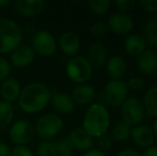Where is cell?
I'll return each mask as SVG.
<instances>
[{
    "mask_svg": "<svg viewBox=\"0 0 157 156\" xmlns=\"http://www.w3.org/2000/svg\"><path fill=\"white\" fill-rule=\"evenodd\" d=\"M117 156H141V154L132 149H125V150L120 151Z\"/></svg>",
    "mask_w": 157,
    "mask_h": 156,
    "instance_id": "cell-37",
    "label": "cell"
},
{
    "mask_svg": "<svg viewBox=\"0 0 157 156\" xmlns=\"http://www.w3.org/2000/svg\"><path fill=\"white\" fill-rule=\"evenodd\" d=\"M34 133V126L29 121L21 120L11 126L9 136L11 141L16 146H25L33 139Z\"/></svg>",
    "mask_w": 157,
    "mask_h": 156,
    "instance_id": "cell-9",
    "label": "cell"
},
{
    "mask_svg": "<svg viewBox=\"0 0 157 156\" xmlns=\"http://www.w3.org/2000/svg\"><path fill=\"white\" fill-rule=\"evenodd\" d=\"M87 60L91 64L92 69H101L108 60L107 48L103 43H93L88 49Z\"/></svg>",
    "mask_w": 157,
    "mask_h": 156,
    "instance_id": "cell-15",
    "label": "cell"
},
{
    "mask_svg": "<svg viewBox=\"0 0 157 156\" xmlns=\"http://www.w3.org/2000/svg\"><path fill=\"white\" fill-rule=\"evenodd\" d=\"M143 39L145 43L157 47V16L150 18L143 28Z\"/></svg>",
    "mask_w": 157,
    "mask_h": 156,
    "instance_id": "cell-24",
    "label": "cell"
},
{
    "mask_svg": "<svg viewBox=\"0 0 157 156\" xmlns=\"http://www.w3.org/2000/svg\"><path fill=\"white\" fill-rule=\"evenodd\" d=\"M141 156H157V146H150L145 149Z\"/></svg>",
    "mask_w": 157,
    "mask_h": 156,
    "instance_id": "cell-39",
    "label": "cell"
},
{
    "mask_svg": "<svg viewBox=\"0 0 157 156\" xmlns=\"http://www.w3.org/2000/svg\"><path fill=\"white\" fill-rule=\"evenodd\" d=\"M32 49L42 57H52L57 50V42L52 33L40 30L32 38Z\"/></svg>",
    "mask_w": 157,
    "mask_h": 156,
    "instance_id": "cell-8",
    "label": "cell"
},
{
    "mask_svg": "<svg viewBox=\"0 0 157 156\" xmlns=\"http://www.w3.org/2000/svg\"><path fill=\"white\" fill-rule=\"evenodd\" d=\"M11 156H33V154L27 146H16L11 151Z\"/></svg>",
    "mask_w": 157,
    "mask_h": 156,
    "instance_id": "cell-36",
    "label": "cell"
},
{
    "mask_svg": "<svg viewBox=\"0 0 157 156\" xmlns=\"http://www.w3.org/2000/svg\"><path fill=\"white\" fill-rule=\"evenodd\" d=\"M108 31V26L106 23L99 21L94 23L90 28V34L94 38H101V36H105Z\"/></svg>",
    "mask_w": 157,
    "mask_h": 156,
    "instance_id": "cell-30",
    "label": "cell"
},
{
    "mask_svg": "<svg viewBox=\"0 0 157 156\" xmlns=\"http://www.w3.org/2000/svg\"><path fill=\"white\" fill-rule=\"evenodd\" d=\"M37 156H58L56 149V142L50 140H44L37 146Z\"/></svg>",
    "mask_w": 157,
    "mask_h": 156,
    "instance_id": "cell-28",
    "label": "cell"
},
{
    "mask_svg": "<svg viewBox=\"0 0 157 156\" xmlns=\"http://www.w3.org/2000/svg\"><path fill=\"white\" fill-rule=\"evenodd\" d=\"M152 131H153V133H154V136H155V138H157V119H155V121H154V123H153V127H152Z\"/></svg>",
    "mask_w": 157,
    "mask_h": 156,
    "instance_id": "cell-42",
    "label": "cell"
},
{
    "mask_svg": "<svg viewBox=\"0 0 157 156\" xmlns=\"http://www.w3.org/2000/svg\"><path fill=\"white\" fill-rule=\"evenodd\" d=\"M45 3L42 0H16L14 9L19 15L25 17H33L39 15L44 10Z\"/></svg>",
    "mask_w": 157,
    "mask_h": 156,
    "instance_id": "cell-16",
    "label": "cell"
},
{
    "mask_svg": "<svg viewBox=\"0 0 157 156\" xmlns=\"http://www.w3.org/2000/svg\"><path fill=\"white\" fill-rule=\"evenodd\" d=\"M90 11L95 15H104L108 12L110 8L109 0H91L88 2Z\"/></svg>",
    "mask_w": 157,
    "mask_h": 156,
    "instance_id": "cell-27",
    "label": "cell"
},
{
    "mask_svg": "<svg viewBox=\"0 0 157 156\" xmlns=\"http://www.w3.org/2000/svg\"><path fill=\"white\" fill-rule=\"evenodd\" d=\"M71 142L73 144V148L81 152H88L92 150V146L94 144V140L82 127H76L71 131L70 136Z\"/></svg>",
    "mask_w": 157,
    "mask_h": 156,
    "instance_id": "cell-13",
    "label": "cell"
},
{
    "mask_svg": "<svg viewBox=\"0 0 157 156\" xmlns=\"http://www.w3.org/2000/svg\"><path fill=\"white\" fill-rule=\"evenodd\" d=\"M50 103L55 110L61 115H70L75 109V104L71 96L64 93H60V92H56V93L52 92Z\"/></svg>",
    "mask_w": 157,
    "mask_h": 156,
    "instance_id": "cell-19",
    "label": "cell"
},
{
    "mask_svg": "<svg viewBox=\"0 0 157 156\" xmlns=\"http://www.w3.org/2000/svg\"><path fill=\"white\" fill-rule=\"evenodd\" d=\"M23 41V30L14 21L0 17V54L15 50Z\"/></svg>",
    "mask_w": 157,
    "mask_h": 156,
    "instance_id": "cell-3",
    "label": "cell"
},
{
    "mask_svg": "<svg viewBox=\"0 0 157 156\" xmlns=\"http://www.w3.org/2000/svg\"><path fill=\"white\" fill-rule=\"evenodd\" d=\"M96 139H97V144H98V146H99L98 150L101 151V152H104V153L108 152V151L111 150L112 146H113V140H112L111 137L108 136L107 134L96 138Z\"/></svg>",
    "mask_w": 157,
    "mask_h": 156,
    "instance_id": "cell-31",
    "label": "cell"
},
{
    "mask_svg": "<svg viewBox=\"0 0 157 156\" xmlns=\"http://www.w3.org/2000/svg\"><path fill=\"white\" fill-rule=\"evenodd\" d=\"M0 156H11L10 148L3 142H0Z\"/></svg>",
    "mask_w": 157,
    "mask_h": 156,
    "instance_id": "cell-38",
    "label": "cell"
},
{
    "mask_svg": "<svg viewBox=\"0 0 157 156\" xmlns=\"http://www.w3.org/2000/svg\"><path fill=\"white\" fill-rule=\"evenodd\" d=\"M137 70L142 75H152L157 72V54L151 49H145L137 57Z\"/></svg>",
    "mask_w": 157,
    "mask_h": 156,
    "instance_id": "cell-12",
    "label": "cell"
},
{
    "mask_svg": "<svg viewBox=\"0 0 157 156\" xmlns=\"http://www.w3.org/2000/svg\"><path fill=\"white\" fill-rule=\"evenodd\" d=\"M130 138L132 141L139 146V148L147 149L150 146H153L155 142V136L152 131V128L147 125H137L132 127Z\"/></svg>",
    "mask_w": 157,
    "mask_h": 156,
    "instance_id": "cell-11",
    "label": "cell"
},
{
    "mask_svg": "<svg viewBox=\"0 0 157 156\" xmlns=\"http://www.w3.org/2000/svg\"><path fill=\"white\" fill-rule=\"evenodd\" d=\"M56 149L58 155H72L74 148L71 142L70 138L64 137L56 142Z\"/></svg>",
    "mask_w": 157,
    "mask_h": 156,
    "instance_id": "cell-29",
    "label": "cell"
},
{
    "mask_svg": "<svg viewBox=\"0 0 157 156\" xmlns=\"http://www.w3.org/2000/svg\"><path fill=\"white\" fill-rule=\"evenodd\" d=\"M21 85L15 78H6L2 81L0 87V94L4 102L12 103L18 100L21 94Z\"/></svg>",
    "mask_w": 157,
    "mask_h": 156,
    "instance_id": "cell-21",
    "label": "cell"
},
{
    "mask_svg": "<svg viewBox=\"0 0 157 156\" xmlns=\"http://www.w3.org/2000/svg\"><path fill=\"white\" fill-rule=\"evenodd\" d=\"M63 127V121L57 113H46L37 119L34 131L44 140L56 137Z\"/></svg>",
    "mask_w": 157,
    "mask_h": 156,
    "instance_id": "cell-7",
    "label": "cell"
},
{
    "mask_svg": "<svg viewBox=\"0 0 157 156\" xmlns=\"http://www.w3.org/2000/svg\"><path fill=\"white\" fill-rule=\"evenodd\" d=\"M9 4H11V0H0V8H4Z\"/></svg>",
    "mask_w": 157,
    "mask_h": 156,
    "instance_id": "cell-41",
    "label": "cell"
},
{
    "mask_svg": "<svg viewBox=\"0 0 157 156\" xmlns=\"http://www.w3.org/2000/svg\"><path fill=\"white\" fill-rule=\"evenodd\" d=\"M110 126V115L104 105L99 103L91 104L83 116L82 128L92 138L106 135Z\"/></svg>",
    "mask_w": 157,
    "mask_h": 156,
    "instance_id": "cell-2",
    "label": "cell"
},
{
    "mask_svg": "<svg viewBox=\"0 0 157 156\" xmlns=\"http://www.w3.org/2000/svg\"><path fill=\"white\" fill-rule=\"evenodd\" d=\"M145 46H147V43L143 36L140 34H129L126 36L123 43V47L126 54L132 57H136V58L147 49Z\"/></svg>",
    "mask_w": 157,
    "mask_h": 156,
    "instance_id": "cell-20",
    "label": "cell"
},
{
    "mask_svg": "<svg viewBox=\"0 0 157 156\" xmlns=\"http://www.w3.org/2000/svg\"><path fill=\"white\" fill-rule=\"evenodd\" d=\"M96 97V91L91 85H79L73 90L71 98L73 100L74 104L86 106V105L91 104Z\"/></svg>",
    "mask_w": 157,
    "mask_h": 156,
    "instance_id": "cell-17",
    "label": "cell"
},
{
    "mask_svg": "<svg viewBox=\"0 0 157 156\" xmlns=\"http://www.w3.org/2000/svg\"><path fill=\"white\" fill-rule=\"evenodd\" d=\"M58 156H73V155H58Z\"/></svg>",
    "mask_w": 157,
    "mask_h": 156,
    "instance_id": "cell-43",
    "label": "cell"
},
{
    "mask_svg": "<svg viewBox=\"0 0 157 156\" xmlns=\"http://www.w3.org/2000/svg\"><path fill=\"white\" fill-rule=\"evenodd\" d=\"M120 108L122 121L132 127L140 124L147 116L142 101L135 96L126 98Z\"/></svg>",
    "mask_w": 157,
    "mask_h": 156,
    "instance_id": "cell-6",
    "label": "cell"
},
{
    "mask_svg": "<svg viewBox=\"0 0 157 156\" xmlns=\"http://www.w3.org/2000/svg\"><path fill=\"white\" fill-rule=\"evenodd\" d=\"M11 73V64L6 58L0 57V81L6 80L9 78Z\"/></svg>",
    "mask_w": 157,
    "mask_h": 156,
    "instance_id": "cell-33",
    "label": "cell"
},
{
    "mask_svg": "<svg viewBox=\"0 0 157 156\" xmlns=\"http://www.w3.org/2000/svg\"><path fill=\"white\" fill-rule=\"evenodd\" d=\"M83 156H108L106 153L99 151L98 149H92V150L86 152V154Z\"/></svg>",
    "mask_w": 157,
    "mask_h": 156,
    "instance_id": "cell-40",
    "label": "cell"
},
{
    "mask_svg": "<svg viewBox=\"0 0 157 156\" xmlns=\"http://www.w3.org/2000/svg\"><path fill=\"white\" fill-rule=\"evenodd\" d=\"M66 74L72 81L83 85L91 78L93 69L87 58L82 56H75L66 63Z\"/></svg>",
    "mask_w": 157,
    "mask_h": 156,
    "instance_id": "cell-5",
    "label": "cell"
},
{
    "mask_svg": "<svg viewBox=\"0 0 157 156\" xmlns=\"http://www.w3.org/2000/svg\"><path fill=\"white\" fill-rule=\"evenodd\" d=\"M52 98V90L42 82H31L21 91L18 106L25 113H36L42 111Z\"/></svg>",
    "mask_w": 157,
    "mask_h": 156,
    "instance_id": "cell-1",
    "label": "cell"
},
{
    "mask_svg": "<svg viewBox=\"0 0 157 156\" xmlns=\"http://www.w3.org/2000/svg\"><path fill=\"white\" fill-rule=\"evenodd\" d=\"M107 26L108 29L118 36L127 34L134 29V19L127 13L118 12L109 17Z\"/></svg>",
    "mask_w": 157,
    "mask_h": 156,
    "instance_id": "cell-10",
    "label": "cell"
},
{
    "mask_svg": "<svg viewBox=\"0 0 157 156\" xmlns=\"http://www.w3.org/2000/svg\"><path fill=\"white\" fill-rule=\"evenodd\" d=\"M138 3L144 12L157 13V0H140Z\"/></svg>",
    "mask_w": 157,
    "mask_h": 156,
    "instance_id": "cell-35",
    "label": "cell"
},
{
    "mask_svg": "<svg viewBox=\"0 0 157 156\" xmlns=\"http://www.w3.org/2000/svg\"><path fill=\"white\" fill-rule=\"evenodd\" d=\"M59 46L64 55L68 57H75L80 49V41L74 32L66 31L61 34L59 39Z\"/></svg>",
    "mask_w": 157,
    "mask_h": 156,
    "instance_id": "cell-18",
    "label": "cell"
},
{
    "mask_svg": "<svg viewBox=\"0 0 157 156\" xmlns=\"http://www.w3.org/2000/svg\"><path fill=\"white\" fill-rule=\"evenodd\" d=\"M130 133H132V126L127 125L123 121L117 123L111 129V137L112 140H117V141H126L130 138Z\"/></svg>",
    "mask_w": 157,
    "mask_h": 156,
    "instance_id": "cell-26",
    "label": "cell"
},
{
    "mask_svg": "<svg viewBox=\"0 0 157 156\" xmlns=\"http://www.w3.org/2000/svg\"><path fill=\"white\" fill-rule=\"evenodd\" d=\"M145 115L150 118L157 119V87H151L145 92L143 97Z\"/></svg>",
    "mask_w": 157,
    "mask_h": 156,
    "instance_id": "cell-23",
    "label": "cell"
},
{
    "mask_svg": "<svg viewBox=\"0 0 157 156\" xmlns=\"http://www.w3.org/2000/svg\"><path fill=\"white\" fill-rule=\"evenodd\" d=\"M114 6H117V9H118L120 12L126 13L135 8L136 2H135L134 0H116V1H114Z\"/></svg>",
    "mask_w": 157,
    "mask_h": 156,
    "instance_id": "cell-32",
    "label": "cell"
},
{
    "mask_svg": "<svg viewBox=\"0 0 157 156\" xmlns=\"http://www.w3.org/2000/svg\"><path fill=\"white\" fill-rule=\"evenodd\" d=\"M35 52L31 46L28 45H19L15 50L12 51L11 55V63L15 67L23 69L31 64L34 60Z\"/></svg>",
    "mask_w": 157,
    "mask_h": 156,
    "instance_id": "cell-14",
    "label": "cell"
},
{
    "mask_svg": "<svg viewBox=\"0 0 157 156\" xmlns=\"http://www.w3.org/2000/svg\"><path fill=\"white\" fill-rule=\"evenodd\" d=\"M15 109L12 103L0 101V129H4L11 124L14 118Z\"/></svg>",
    "mask_w": 157,
    "mask_h": 156,
    "instance_id": "cell-25",
    "label": "cell"
},
{
    "mask_svg": "<svg viewBox=\"0 0 157 156\" xmlns=\"http://www.w3.org/2000/svg\"><path fill=\"white\" fill-rule=\"evenodd\" d=\"M126 83V87H127L128 91L129 90H134V91H138L141 90L144 87V80L141 77H132L127 80Z\"/></svg>",
    "mask_w": 157,
    "mask_h": 156,
    "instance_id": "cell-34",
    "label": "cell"
},
{
    "mask_svg": "<svg viewBox=\"0 0 157 156\" xmlns=\"http://www.w3.org/2000/svg\"><path fill=\"white\" fill-rule=\"evenodd\" d=\"M106 72L114 80H121L126 73V62L121 56H112L106 62Z\"/></svg>",
    "mask_w": 157,
    "mask_h": 156,
    "instance_id": "cell-22",
    "label": "cell"
},
{
    "mask_svg": "<svg viewBox=\"0 0 157 156\" xmlns=\"http://www.w3.org/2000/svg\"><path fill=\"white\" fill-rule=\"evenodd\" d=\"M128 97V89L126 83L122 80L111 79L106 83L103 92L99 95V104L112 108L121 107L124 101Z\"/></svg>",
    "mask_w": 157,
    "mask_h": 156,
    "instance_id": "cell-4",
    "label": "cell"
}]
</instances>
